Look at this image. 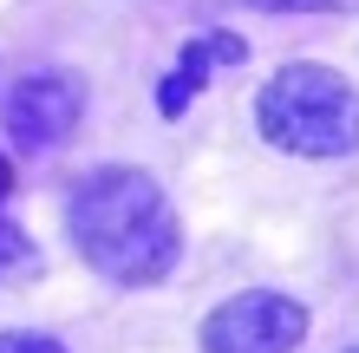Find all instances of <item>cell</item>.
Segmentation results:
<instances>
[{
  "instance_id": "cell-2",
  "label": "cell",
  "mask_w": 359,
  "mask_h": 353,
  "mask_svg": "<svg viewBox=\"0 0 359 353\" xmlns=\"http://www.w3.org/2000/svg\"><path fill=\"white\" fill-rule=\"evenodd\" d=\"M255 124L287 157H353L359 151V86L333 66L294 59L262 86Z\"/></svg>"
},
{
  "instance_id": "cell-6",
  "label": "cell",
  "mask_w": 359,
  "mask_h": 353,
  "mask_svg": "<svg viewBox=\"0 0 359 353\" xmlns=\"http://www.w3.org/2000/svg\"><path fill=\"white\" fill-rule=\"evenodd\" d=\"M27 262H33V236L20 229V222H0V281L20 275Z\"/></svg>"
},
{
  "instance_id": "cell-4",
  "label": "cell",
  "mask_w": 359,
  "mask_h": 353,
  "mask_svg": "<svg viewBox=\"0 0 359 353\" xmlns=\"http://www.w3.org/2000/svg\"><path fill=\"white\" fill-rule=\"evenodd\" d=\"M86 118V86L72 72H27L7 92V138L20 151H53Z\"/></svg>"
},
{
  "instance_id": "cell-9",
  "label": "cell",
  "mask_w": 359,
  "mask_h": 353,
  "mask_svg": "<svg viewBox=\"0 0 359 353\" xmlns=\"http://www.w3.org/2000/svg\"><path fill=\"white\" fill-rule=\"evenodd\" d=\"M7 190H13V171H7V157H0V203H7Z\"/></svg>"
},
{
  "instance_id": "cell-8",
  "label": "cell",
  "mask_w": 359,
  "mask_h": 353,
  "mask_svg": "<svg viewBox=\"0 0 359 353\" xmlns=\"http://www.w3.org/2000/svg\"><path fill=\"white\" fill-rule=\"evenodd\" d=\"M262 13H320V7H346V0H248Z\"/></svg>"
},
{
  "instance_id": "cell-7",
  "label": "cell",
  "mask_w": 359,
  "mask_h": 353,
  "mask_svg": "<svg viewBox=\"0 0 359 353\" xmlns=\"http://www.w3.org/2000/svg\"><path fill=\"white\" fill-rule=\"evenodd\" d=\"M0 353H66L53 334H0Z\"/></svg>"
},
{
  "instance_id": "cell-3",
  "label": "cell",
  "mask_w": 359,
  "mask_h": 353,
  "mask_svg": "<svg viewBox=\"0 0 359 353\" xmlns=\"http://www.w3.org/2000/svg\"><path fill=\"white\" fill-rule=\"evenodd\" d=\"M307 301L281 295V288H242V295H229L222 307H209L196 347L203 353H294L307 340Z\"/></svg>"
},
{
  "instance_id": "cell-1",
  "label": "cell",
  "mask_w": 359,
  "mask_h": 353,
  "mask_svg": "<svg viewBox=\"0 0 359 353\" xmlns=\"http://www.w3.org/2000/svg\"><path fill=\"white\" fill-rule=\"evenodd\" d=\"M66 236L118 288H157L183 255V222L170 197L137 164H104L79 183L66 203Z\"/></svg>"
},
{
  "instance_id": "cell-5",
  "label": "cell",
  "mask_w": 359,
  "mask_h": 353,
  "mask_svg": "<svg viewBox=\"0 0 359 353\" xmlns=\"http://www.w3.org/2000/svg\"><path fill=\"white\" fill-rule=\"evenodd\" d=\"M236 59H248V39L242 33H203V39H189L183 59H177V72L157 86V112L163 118H183V105L203 92V79L216 72V66H236Z\"/></svg>"
}]
</instances>
